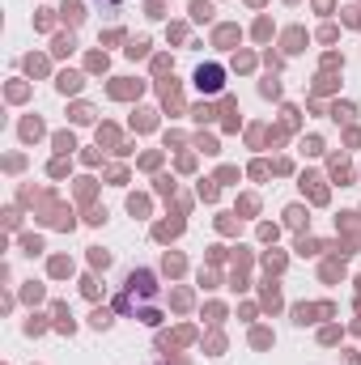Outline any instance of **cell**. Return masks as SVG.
<instances>
[{
    "label": "cell",
    "mask_w": 361,
    "mask_h": 365,
    "mask_svg": "<svg viewBox=\"0 0 361 365\" xmlns=\"http://www.w3.org/2000/svg\"><path fill=\"white\" fill-rule=\"evenodd\" d=\"M221 86H225V68H221V64H208V68H200V73H195V90L217 93Z\"/></svg>",
    "instance_id": "6da1fadb"
},
{
    "label": "cell",
    "mask_w": 361,
    "mask_h": 365,
    "mask_svg": "<svg viewBox=\"0 0 361 365\" xmlns=\"http://www.w3.org/2000/svg\"><path fill=\"white\" fill-rule=\"evenodd\" d=\"M93 4H102V9H119L123 0H93Z\"/></svg>",
    "instance_id": "7a4b0ae2"
}]
</instances>
